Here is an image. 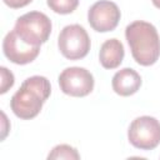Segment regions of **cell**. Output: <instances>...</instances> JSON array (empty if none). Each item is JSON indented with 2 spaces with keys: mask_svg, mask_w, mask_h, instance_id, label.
<instances>
[{
  "mask_svg": "<svg viewBox=\"0 0 160 160\" xmlns=\"http://www.w3.org/2000/svg\"><path fill=\"white\" fill-rule=\"evenodd\" d=\"M51 92L50 81L45 76L34 75L24 80L10 100L12 112L24 120L35 118Z\"/></svg>",
  "mask_w": 160,
  "mask_h": 160,
  "instance_id": "cell-1",
  "label": "cell"
},
{
  "mask_svg": "<svg viewBox=\"0 0 160 160\" xmlns=\"http://www.w3.org/2000/svg\"><path fill=\"white\" fill-rule=\"evenodd\" d=\"M125 38L134 60L142 65H154L160 56V36L156 28L146 21L136 20L125 29Z\"/></svg>",
  "mask_w": 160,
  "mask_h": 160,
  "instance_id": "cell-2",
  "label": "cell"
},
{
  "mask_svg": "<svg viewBox=\"0 0 160 160\" xmlns=\"http://www.w3.org/2000/svg\"><path fill=\"white\" fill-rule=\"evenodd\" d=\"M51 20L40 11H30L16 19L14 30L28 44L40 46L51 34Z\"/></svg>",
  "mask_w": 160,
  "mask_h": 160,
  "instance_id": "cell-3",
  "label": "cell"
},
{
  "mask_svg": "<svg viewBox=\"0 0 160 160\" xmlns=\"http://www.w3.org/2000/svg\"><path fill=\"white\" fill-rule=\"evenodd\" d=\"M58 46L64 58L69 60H80L90 50L91 42L86 30L79 24L66 25L59 34Z\"/></svg>",
  "mask_w": 160,
  "mask_h": 160,
  "instance_id": "cell-4",
  "label": "cell"
},
{
  "mask_svg": "<svg viewBox=\"0 0 160 160\" xmlns=\"http://www.w3.org/2000/svg\"><path fill=\"white\" fill-rule=\"evenodd\" d=\"M130 144L140 150H152L160 144V122L158 119L144 115L132 120L128 130Z\"/></svg>",
  "mask_w": 160,
  "mask_h": 160,
  "instance_id": "cell-5",
  "label": "cell"
},
{
  "mask_svg": "<svg viewBox=\"0 0 160 160\" xmlns=\"http://www.w3.org/2000/svg\"><path fill=\"white\" fill-rule=\"evenodd\" d=\"M60 90L70 96L82 98L94 89V76L85 68L71 66L62 70L59 75Z\"/></svg>",
  "mask_w": 160,
  "mask_h": 160,
  "instance_id": "cell-6",
  "label": "cell"
},
{
  "mask_svg": "<svg viewBox=\"0 0 160 160\" xmlns=\"http://www.w3.org/2000/svg\"><path fill=\"white\" fill-rule=\"evenodd\" d=\"M121 18L118 5L110 0H99L92 4L88 11V21L98 32L114 30Z\"/></svg>",
  "mask_w": 160,
  "mask_h": 160,
  "instance_id": "cell-7",
  "label": "cell"
},
{
  "mask_svg": "<svg viewBox=\"0 0 160 160\" xmlns=\"http://www.w3.org/2000/svg\"><path fill=\"white\" fill-rule=\"evenodd\" d=\"M2 51L11 62L18 65H25L38 58L40 52V46H34L25 42L12 29L5 35L2 40Z\"/></svg>",
  "mask_w": 160,
  "mask_h": 160,
  "instance_id": "cell-8",
  "label": "cell"
},
{
  "mask_svg": "<svg viewBox=\"0 0 160 160\" xmlns=\"http://www.w3.org/2000/svg\"><path fill=\"white\" fill-rule=\"evenodd\" d=\"M112 90L120 96H130L141 86V76L131 68H124L112 76Z\"/></svg>",
  "mask_w": 160,
  "mask_h": 160,
  "instance_id": "cell-9",
  "label": "cell"
},
{
  "mask_svg": "<svg viewBox=\"0 0 160 160\" xmlns=\"http://www.w3.org/2000/svg\"><path fill=\"white\" fill-rule=\"evenodd\" d=\"M125 51L124 45L118 39H109L102 42L99 51V61L105 69H116L122 62Z\"/></svg>",
  "mask_w": 160,
  "mask_h": 160,
  "instance_id": "cell-10",
  "label": "cell"
},
{
  "mask_svg": "<svg viewBox=\"0 0 160 160\" xmlns=\"http://www.w3.org/2000/svg\"><path fill=\"white\" fill-rule=\"evenodd\" d=\"M48 159L50 160H59V159H66V160H79L80 159V154L78 152V150L68 144H60L56 145L55 148H52V150L49 152Z\"/></svg>",
  "mask_w": 160,
  "mask_h": 160,
  "instance_id": "cell-11",
  "label": "cell"
},
{
  "mask_svg": "<svg viewBox=\"0 0 160 160\" xmlns=\"http://www.w3.org/2000/svg\"><path fill=\"white\" fill-rule=\"evenodd\" d=\"M48 6L58 14H71L79 5V0H46Z\"/></svg>",
  "mask_w": 160,
  "mask_h": 160,
  "instance_id": "cell-12",
  "label": "cell"
},
{
  "mask_svg": "<svg viewBox=\"0 0 160 160\" xmlns=\"http://www.w3.org/2000/svg\"><path fill=\"white\" fill-rule=\"evenodd\" d=\"M1 74V82H0V94H5L12 85H14V74L8 70L5 66L0 68Z\"/></svg>",
  "mask_w": 160,
  "mask_h": 160,
  "instance_id": "cell-13",
  "label": "cell"
},
{
  "mask_svg": "<svg viewBox=\"0 0 160 160\" xmlns=\"http://www.w3.org/2000/svg\"><path fill=\"white\" fill-rule=\"evenodd\" d=\"M4 4L11 9H20V8H24L26 5H29L32 0H2Z\"/></svg>",
  "mask_w": 160,
  "mask_h": 160,
  "instance_id": "cell-14",
  "label": "cell"
},
{
  "mask_svg": "<svg viewBox=\"0 0 160 160\" xmlns=\"http://www.w3.org/2000/svg\"><path fill=\"white\" fill-rule=\"evenodd\" d=\"M1 116H2V134H1V140H4L5 139V136H6V134H8V128L5 126V122H6V115L4 114V112H1Z\"/></svg>",
  "mask_w": 160,
  "mask_h": 160,
  "instance_id": "cell-15",
  "label": "cell"
},
{
  "mask_svg": "<svg viewBox=\"0 0 160 160\" xmlns=\"http://www.w3.org/2000/svg\"><path fill=\"white\" fill-rule=\"evenodd\" d=\"M152 1V4L158 8V9H160V0H151Z\"/></svg>",
  "mask_w": 160,
  "mask_h": 160,
  "instance_id": "cell-16",
  "label": "cell"
}]
</instances>
